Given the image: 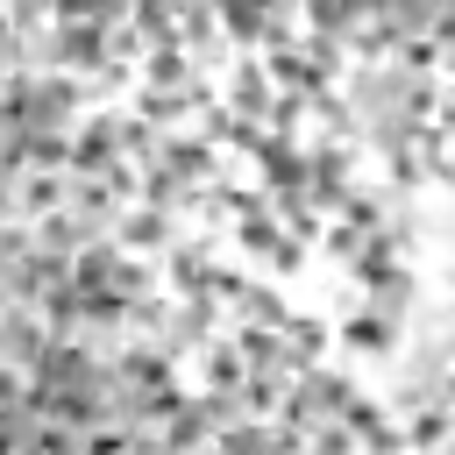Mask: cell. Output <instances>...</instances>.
Returning a JSON list of instances; mask_svg holds the SVG:
<instances>
[{"mask_svg":"<svg viewBox=\"0 0 455 455\" xmlns=\"http://www.w3.org/2000/svg\"><path fill=\"white\" fill-rule=\"evenodd\" d=\"M36 405L50 427H107V355L85 341H50V355L28 370Z\"/></svg>","mask_w":455,"mask_h":455,"instance_id":"cell-1","label":"cell"},{"mask_svg":"<svg viewBox=\"0 0 455 455\" xmlns=\"http://www.w3.org/2000/svg\"><path fill=\"white\" fill-rule=\"evenodd\" d=\"M43 441H50V412L36 405V384L0 363V455H43Z\"/></svg>","mask_w":455,"mask_h":455,"instance_id":"cell-2","label":"cell"}]
</instances>
